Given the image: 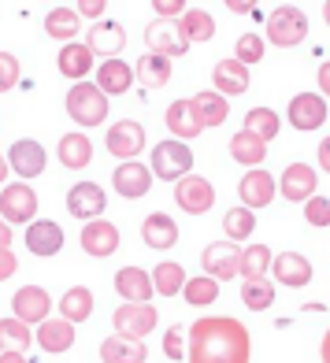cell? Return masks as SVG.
Here are the masks:
<instances>
[{
  "mask_svg": "<svg viewBox=\"0 0 330 363\" xmlns=\"http://www.w3.org/2000/svg\"><path fill=\"white\" fill-rule=\"evenodd\" d=\"M319 93H323V96H330V60H326V63H319Z\"/></svg>",
  "mask_w": 330,
  "mask_h": 363,
  "instance_id": "f5cc1de1",
  "label": "cell"
},
{
  "mask_svg": "<svg viewBox=\"0 0 330 363\" xmlns=\"http://www.w3.org/2000/svg\"><path fill=\"white\" fill-rule=\"evenodd\" d=\"M223 230H226V241H245L256 230V216L249 208H230L223 216Z\"/></svg>",
  "mask_w": 330,
  "mask_h": 363,
  "instance_id": "b9f144b4",
  "label": "cell"
},
{
  "mask_svg": "<svg viewBox=\"0 0 330 363\" xmlns=\"http://www.w3.org/2000/svg\"><path fill=\"white\" fill-rule=\"evenodd\" d=\"M56 156H60L63 167L82 171V167H89V160H93V141L86 134H63L60 145H56Z\"/></svg>",
  "mask_w": 330,
  "mask_h": 363,
  "instance_id": "f546056e",
  "label": "cell"
},
{
  "mask_svg": "<svg viewBox=\"0 0 330 363\" xmlns=\"http://www.w3.org/2000/svg\"><path fill=\"white\" fill-rule=\"evenodd\" d=\"M304 219H308V226H316V230L330 226V196H308L304 201Z\"/></svg>",
  "mask_w": 330,
  "mask_h": 363,
  "instance_id": "f6af8a7d",
  "label": "cell"
},
{
  "mask_svg": "<svg viewBox=\"0 0 330 363\" xmlns=\"http://www.w3.org/2000/svg\"><path fill=\"white\" fill-rule=\"evenodd\" d=\"M148 278H153V289L160 296H175V293H182V286H186L182 263H160V267L148 274Z\"/></svg>",
  "mask_w": 330,
  "mask_h": 363,
  "instance_id": "60d3db41",
  "label": "cell"
},
{
  "mask_svg": "<svg viewBox=\"0 0 330 363\" xmlns=\"http://www.w3.org/2000/svg\"><path fill=\"white\" fill-rule=\"evenodd\" d=\"M30 345H34V334H30V326L19 323V319H0V352H26Z\"/></svg>",
  "mask_w": 330,
  "mask_h": 363,
  "instance_id": "74e56055",
  "label": "cell"
},
{
  "mask_svg": "<svg viewBox=\"0 0 330 363\" xmlns=\"http://www.w3.org/2000/svg\"><path fill=\"white\" fill-rule=\"evenodd\" d=\"M286 123L293 130H301V134H312V130H319L326 123V101L316 93H297L286 108Z\"/></svg>",
  "mask_w": 330,
  "mask_h": 363,
  "instance_id": "9c48e42d",
  "label": "cell"
},
{
  "mask_svg": "<svg viewBox=\"0 0 330 363\" xmlns=\"http://www.w3.org/2000/svg\"><path fill=\"white\" fill-rule=\"evenodd\" d=\"M8 171H15L23 182L26 178H38L45 171V148L38 141H30V138H19L11 148H8Z\"/></svg>",
  "mask_w": 330,
  "mask_h": 363,
  "instance_id": "5bb4252c",
  "label": "cell"
},
{
  "mask_svg": "<svg viewBox=\"0 0 330 363\" xmlns=\"http://www.w3.org/2000/svg\"><path fill=\"white\" fill-rule=\"evenodd\" d=\"M104 145H108V152H111L115 160H123V163H126V160H138V152L145 148V126L134 123V119L111 123Z\"/></svg>",
  "mask_w": 330,
  "mask_h": 363,
  "instance_id": "ba28073f",
  "label": "cell"
},
{
  "mask_svg": "<svg viewBox=\"0 0 330 363\" xmlns=\"http://www.w3.org/2000/svg\"><path fill=\"white\" fill-rule=\"evenodd\" d=\"M201 263H204V274L208 278H216V282H230V278L238 274L241 249H238L234 241H211L208 249H204V256H201Z\"/></svg>",
  "mask_w": 330,
  "mask_h": 363,
  "instance_id": "30bf717a",
  "label": "cell"
},
{
  "mask_svg": "<svg viewBox=\"0 0 330 363\" xmlns=\"http://www.w3.org/2000/svg\"><path fill=\"white\" fill-rule=\"evenodd\" d=\"M148 349L141 341H126V337H104L101 341V359L104 363H145Z\"/></svg>",
  "mask_w": 330,
  "mask_h": 363,
  "instance_id": "1f68e13d",
  "label": "cell"
},
{
  "mask_svg": "<svg viewBox=\"0 0 330 363\" xmlns=\"http://www.w3.org/2000/svg\"><path fill=\"white\" fill-rule=\"evenodd\" d=\"M308 38V15L293 4H282L268 15V41L278 48H293Z\"/></svg>",
  "mask_w": 330,
  "mask_h": 363,
  "instance_id": "277c9868",
  "label": "cell"
},
{
  "mask_svg": "<svg viewBox=\"0 0 330 363\" xmlns=\"http://www.w3.org/2000/svg\"><path fill=\"white\" fill-rule=\"evenodd\" d=\"M86 48L93 56H104V60H115L126 48V30L119 23H93L89 34H86Z\"/></svg>",
  "mask_w": 330,
  "mask_h": 363,
  "instance_id": "9a60e30c",
  "label": "cell"
},
{
  "mask_svg": "<svg viewBox=\"0 0 330 363\" xmlns=\"http://www.w3.org/2000/svg\"><path fill=\"white\" fill-rule=\"evenodd\" d=\"M156 308L153 304H123L115 308L111 326H115V337H126V341H145L148 334L156 330Z\"/></svg>",
  "mask_w": 330,
  "mask_h": 363,
  "instance_id": "5b68a950",
  "label": "cell"
},
{
  "mask_svg": "<svg viewBox=\"0 0 330 363\" xmlns=\"http://www.w3.org/2000/svg\"><path fill=\"white\" fill-rule=\"evenodd\" d=\"M141 241L156 252H167V249L178 245V223L167 216V211H153L141 226Z\"/></svg>",
  "mask_w": 330,
  "mask_h": 363,
  "instance_id": "44dd1931",
  "label": "cell"
},
{
  "mask_svg": "<svg viewBox=\"0 0 330 363\" xmlns=\"http://www.w3.org/2000/svg\"><path fill=\"white\" fill-rule=\"evenodd\" d=\"M323 19H326V26H330V0H326V4H323Z\"/></svg>",
  "mask_w": 330,
  "mask_h": 363,
  "instance_id": "91938a15",
  "label": "cell"
},
{
  "mask_svg": "<svg viewBox=\"0 0 330 363\" xmlns=\"http://www.w3.org/2000/svg\"><path fill=\"white\" fill-rule=\"evenodd\" d=\"M104 8H108V0H78V19H101L104 15Z\"/></svg>",
  "mask_w": 330,
  "mask_h": 363,
  "instance_id": "681fc988",
  "label": "cell"
},
{
  "mask_svg": "<svg viewBox=\"0 0 330 363\" xmlns=\"http://www.w3.org/2000/svg\"><path fill=\"white\" fill-rule=\"evenodd\" d=\"M230 156H234L241 167H260V163L268 160V145L256 141L253 134H245V130H241V134L230 138Z\"/></svg>",
  "mask_w": 330,
  "mask_h": 363,
  "instance_id": "e575fe53",
  "label": "cell"
},
{
  "mask_svg": "<svg viewBox=\"0 0 330 363\" xmlns=\"http://www.w3.org/2000/svg\"><path fill=\"white\" fill-rule=\"evenodd\" d=\"M193 152L186 141H160L153 148V160H148V171H153V178H163V182H178L193 174Z\"/></svg>",
  "mask_w": 330,
  "mask_h": 363,
  "instance_id": "3957f363",
  "label": "cell"
},
{
  "mask_svg": "<svg viewBox=\"0 0 330 363\" xmlns=\"http://www.w3.org/2000/svg\"><path fill=\"white\" fill-rule=\"evenodd\" d=\"M186 330L182 326H167V337H163V356L167 359H182L186 356Z\"/></svg>",
  "mask_w": 330,
  "mask_h": 363,
  "instance_id": "7dc6e473",
  "label": "cell"
},
{
  "mask_svg": "<svg viewBox=\"0 0 330 363\" xmlns=\"http://www.w3.org/2000/svg\"><path fill=\"white\" fill-rule=\"evenodd\" d=\"M138 82L141 86H148V89H156V86H163V82L171 78V60L167 56H156V52H145L141 60H138Z\"/></svg>",
  "mask_w": 330,
  "mask_h": 363,
  "instance_id": "f35d334b",
  "label": "cell"
},
{
  "mask_svg": "<svg viewBox=\"0 0 330 363\" xmlns=\"http://www.w3.org/2000/svg\"><path fill=\"white\" fill-rule=\"evenodd\" d=\"M130 86H134V67H130V63H123L119 56L104 60L101 67H97V89H101L104 96H119V93H126Z\"/></svg>",
  "mask_w": 330,
  "mask_h": 363,
  "instance_id": "cb8c5ba5",
  "label": "cell"
},
{
  "mask_svg": "<svg viewBox=\"0 0 330 363\" xmlns=\"http://www.w3.org/2000/svg\"><path fill=\"white\" fill-rule=\"evenodd\" d=\"M271 271V249L268 245H249V249H241V263H238V274L245 282H256Z\"/></svg>",
  "mask_w": 330,
  "mask_h": 363,
  "instance_id": "8d00e7d4",
  "label": "cell"
},
{
  "mask_svg": "<svg viewBox=\"0 0 330 363\" xmlns=\"http://www.w3.org/2000/svg\"><path fill=\"white\" fill-rule=\"evenodd\" d=\"M319 167L330 174V138H323V141H319Z\"/></svg>",
  "mask_w": 330,
  "mask_h": 363,
  "instance_id": "db71d44e",
  "label": "cell"
},
{
  "mask_svg": "<svg viewBox=\"0 0 330 363\" xmlns=\"http://www.w3.org/2000/svg\"><path fill=\"white\" fill-rule=\"evenodd\" d=\"M145 45L153 48L156 56H167V60L189 52V45H186L182 38H178V26H175V23H167V19L148 23V30H145Z\"/></svg>",
  "mask_w": 330,
  "mask_h": 363,
  "instance_id": "d6986e66",
  "label": "cell"
},
{
  "mask_svg": "<svg viewBox=\"0 0 330 363\" xmlns=\"http://www.w3.org/2000/svg\"><path fill=\"white\" fill-rule=\"evenodd\" d=\"M8 245H11V226H8L4 219H0V252H4Z\"/></svg>",
  "mask_w": 330,
  "mask_h": 363,
  "instance_id": "11a10c76",
  "label": "cell"
},
{
  "mask_svg": "<svg viewBox=\"0 0 330 363\" xmlns=\"http://www.w3.org/2000/svg\"><path fill=\"white\" fill-rule=\"evenodd\" d=\"M182 296H186V304H193V308H208V304L219 301V282H216V278H208V274L186 278Z\"/></svg>",
  "mask_w": 330,
  "mask_h": 363,
  "instance_id": "ab89813d",
  "label": "cell"
},
{
  "mask_svg": "<svg viewBox=\"0 0 330 363\" xmlns=\"http://www.w3.org/2000/svg\"><path fill=\"white\" fill-rule=\"evenodd\" d=\"M211 82H216V89L211 93H219V96H241L245 89H249V67H241V63L230 56V60H219L216 63V71H211Z\"/></svg>",
  "mask_w": 330,
  "mask_h": 363,
  "instance_id": "7402d4cb",
  "label": "cell"
},
{
  "mask_svg": "<svg viewBox=\"0 0 330 363\" xmlns=\"http://www.w3.org/2000/svg\"><path fill=\"white\" fill-rule=\"evenodd\" d=\"M249 330L230 315H204L189 326L186 363H249Z\"/></svg>",
  "mask_w": 330,
  "mask_h": 363,
  "instance_id": "6da1fadb",
  "label": "cell"
},
{
  "mask_svg": "<svg viewBox=\"0 0 330 363\" xmlns=\"http://www.w3.org/2000/svg\"><path fill=\"white\" fill-rule=\"evenodd\" d=\"M111 186H115L119 196H126V201H141V196L153 189V171H148L145 163H138V160H126V163L115 167Z\"/></svg>",
  "mask_w": 330,
  "mask_h": 363,
  "instance_id": "8fae6325",
  "label": "cell"
},
{
  "mask_svg": "<svg viewBox=\"0 0 330 363\" xmlns=\"http://www.w3.org/2000/svg\"><path fill=\"white\" fill-rule=\"evenodd\" d=\"M34 341L41 345L45 352L60 356V352H67L71 345H75V326H71L67 319H45V323H38Z\"/></svg>",
  "mask_w": 330,
  "mask_h": 363,
  "instance_id": "d4e9b609",
  "label": "cell"
},
{
  "mask_svg": "<svg viewBox=\"0 0 330 363\" xmlns=\"http://www.w3.org/2000/svg\"><path fill=\"white\" fill-rule=\"evenodd\" d=\"M4 178H8V160L0 156V182H4Z\"/></svg>",
  "mask_w": 330,
  "mask_h": 363,
  "instance_id": "680465c9",
  "label": "cell"
},
{
  "mask_svg": "<svg viewBox=\"0 0 330 363\" xmlns=\"http://www.w3.org/2000/svg\"><path fill=\"white\" fill-rule=\"evenodd\" d=\"M167 130L175 134V141H189V138H201V123H197V111L189 101H175L167 108Z\"/></svg>",
  "mask_w": 330,
  "mask_h": 363,
  "instance_id": "4dcf8cb0",
  "label": "cell"
},
{
  "mask_svg": "<svg viewBox=\"0 0 330 363\" xmlns=\"http://www.w3.org/2000/svg\"><path fill=\"white\" fill-rule=\"evenodd\" d=\"M275 189H278V182L268 174V171H260V167H253L249 174H245L241 182H238V193H241V208H268L271 201H275Z\"/></svg>",
  "mask_w": 330,
  "mask_h": 363,
  "instance_id": "ac0fdd59",
  "label": "cell"
},
{
  "mask_svg": "<svg viewBox=\"0 0 330 363\" xmlns=\"http://www.w3.org/2000/svg\"><path fill=\"white\" fill-rule=\"evenodd\" d=\"M56 67H60V74L63 78H86L89 71H93V52H89V48H86V41H67V45H63L60 48V60H56Z\"/></svg>",
  "mask_w": 330,
  "mask_h": 363,
  "instance_id": "83f0119b",
  "label": "cell"
},
{
  "mask_svg": "<svg viewBox=\"0 0 330 363\" xmlns=\"http://www.w3.org/2000/svg\"><path fill=\"white\" fill-rule=\"evenodd\" d=\"M11 311H15V319H19V323L34 326V323H45L48 319L53 301H48V293L41 286H23L19 293L11 296Z\"/></svg>",
  "mask_w": 330,
  "mask_h": 363,
  "instance_id": "4fadbf2b",
  "label": "cell"
},
{
  "mask_svg": "<svg viewBox=\"0 0 330 363\" xmlns=\"http://www.w3.org/2000/svg\"><path fill=\"white\" fill-rule=\"evenodd\" d=\"M223 4H226V11H234V15H249V11H256L260 0H223Z\"/></svg>",
  "mask_w": 330,
  "mask_h": 363,
  "instance_id": "816d5d0a",
  "label": "cell"
},
{
  "mask_svg": "<svg viewBox=\"0 0 330 363\" xmlns=\"http://www.w3.org/2000/svg\"><path fill=\"white\" fill-rule=\"evenodd\" d=\"M115 293L123 296L126 304H148V296H153V278H148V271L141 267H123L119 274H115Z\"/></svg>",
  "mask_w": 330,
  "mask_h": 363,
  "instance_id": "603a6c76",
  "label": "cell"
},
{
  "mask_svg": "<svg viewBox=\"0 0 330 363\" xmlns=\"http://www.w3.org/2000/svg\"><path fill=\"white\" fill-rule=\"evenodd\" d=\"M0 219L4 223H34L38 219V193L26 182H11L0 189Z\"/></svg>",
  "mask_w": 330,
  "mask_h": 363,
  "instance_id": "8992f818",
  "label": "cell"
},
{
  "mask_svg": "<svg viewBox=\"0 0 330 363\" xmlns=\"http://www.w3.org/2000/svg\"><path fill=\"white\" fill-rule=\"evenodd\" d=\"M271 274L278 286L286 289H301L312 282V263L301 252H282V256H271Z\"/></svg>",
  "mask_w": 330,
  "mask_h": 363,
  "instance_id": "2e32d148",
  "label": "cell"
},
{
  "mask_svg": "<svg viewBox=\"0 0 330 363\" xmlns=\"http://www.w3.org/2000/svg\"><path fill=\"white\" fill-rule=\"evenodd\" d=\"M104 208H108V196H104V189L97 186V182H78V186L67 189V211L75 219H89L93 223Z\"/></svg>",
  "mask_w": 330,
  "mask_h": 363,
  "instance_id": "7c38bea8",
  "label": "cell"
},
{
  "mask_svg": "<svg viewBox=\"0 0 330 363\" xmlns=\"http://www.w3.org/2000/svg\"><path fill=\"white\" fill-rule=\"evenodd\" d=\"M15 267H19V259L4 249V252H0V282H8V278L15 274Z\"/></svg>",
  "mask_w": 330,
  "mask_h": 363,
  "instance_id": "f907efd6",
  "label": "cell"
},
{
  "mask_svg": "<svg viewBox=\"0 0 330 363\" xmlns=\"http://www.w3.org/2000/svg\"><path fill=\"white\" fill-rule=\"evenodd\" d=\"M153 11L160 15V19H178V15L186 11V0H153Z\"/></svg>",
  "mask_w": 330,
  "mask_h": 363,
  "instance_id": "c3c4849f",
  "label": "cell"
},
{
  "mask_svg": "<svg viewBox=\"0 0 330 363\" xmlns=\"http://www.w3.org/2000/svg\"><path fill=\"white\" fill-rule=\"evenodd\" d=\"M67 115L78 126H101L108 119V96L93 86V82H75L67 89Z\"/></svg>",
  "mask_w": 330,
  "mask_h": 363,
  "instance_id": "7a4b0ae2",
  "label": "cell"
},
{
  "mask_svg": "<svg viewBox=\"0 0 330 363\" xmlns=\"http://www.w3.org/2000/svg\"><path fill=\"white\" fill-rule=\"evenodd\" d=\"M78 26H82V19H78L75 8H53V11H48V19H45V34L56 38V41H75Z\"/></svg>",
  "mask_w": 330,
  "mask_h": 363,
  "instance_id": "d590c367",
  "label": "cell"
},
{
  "mask_svg": "<svg viewBox=\"0 0 330 363\" xmlns=\"http://www.w3.org/2000/svg\"><path fill=\"white\" fill-rule=\"evenodd\" d=\"M278 189H282L286 201H308V196H316V171L308 163H293V167H286Z\"/></svg>",
  "mask_w": 330,
  "mask_h": 363,
  "instance_id": "4316f807",
  "label": "cell"
},
{
  "mask_svg": "<svg viewBox=\"0 0 330 363\" xmlns=\"http://www.w3.org/2000/svg\"><path fill=\"white\" fill-rule=\"evenodd\" d=\"M0 363H26L23 352H0Z\"/></svg>",
  "mask_w": 330,
  "mask_h": 363,
  "instance_id": "9f6ffc18",
  "label": "cell"
},
{
  "mask_svg": "<svg viewBox=\"0 0 330 363\" xmlns=\"http://www.w3.org/2000/svg\"><path fill=\"white\" fill-rule=\"evenodd\" d=\"M82 249H86V256H97V259L111 256L119 249V226H111L108 219H93L82 230Z\"/></svg>",
  "mask_w": 330,
  "mask_h": 363,
  "instance_id": "ffe728a7",
  "label": "cell"
},
{
  "mask_svg": "<svg viewBox=\"0 0 330 363\" xmlns=\"http://www.w3.org/2000/svg\"><path fill=\"white\" fill-rule=\"evenodd\" d=\"M241 304L249 311H268L275 304V286L268 278H256V282H245L241 286Z\"/></svg>",
  "mask_w": 330,
  "mask_h": 363,
  "instance_id": "7bdbcfd3",
  "label": "cell"
},
{
  "mask_svg": "<svg viewBox=\"0 0 330 363\" xmlns=\"http://www.w3.org/2000/svg\"><path fill=\"white\" fill-rule=\"evenodd\" d=\"M60 315L67 319L71 326L75 323H86L93 315V293L86 286H71L67 293L60 296Z\"/></svg>",
  "mask_w": 330,
  "mask_h": 363,
  "instance_id": "d6a6232c",
  "label": "cell"
},
{
  "mask_svg": "<svg viewBox=\"0 0 330 363\" xmlns=\"http://www.w3.org/2000/svg\"><path fill=\"white\" fill-rule=\"evenodd\" d=\"M178 38H182L186 45H193V41H211L216 38V19H211L208 11H201V8H186L182 15H178Z\"/></svg>",
  "mask_w": 330,
  "mask_h": 363,
  "instance_id": "484cf974",
  "label": "cell"
},
{
  "mask_svg": "<svg viewBox=\"0 0 330 363\" xmlns=\"http://www.w3.org/2000/svg\"><path fill=\"white\" fill-rule=\"evenodd\" d=\"M15 82H19V60L11 52H0V93L15 89Z\"/></svg>",
  "mask_w": 330,
  "mask_h": 363,
  "instance_id": "bcb514c9",
  "label": "cell"
},
{
  "mask_svg": "<svg viewBox=\"0 0 330 363\" xmlns=\"http://www.w3.org/2000/svg\"><path fill=\"white\" fill-rule=\"evenodd\" d=\"M319 352H323V363H330V330L323 334V349H319Z\"/></svg>",
  "mask_w": 330,
  "mask_h": 363,
  "instance_id": "6f0895ef",
  "label": "cell"
},
{
  "mask_svg": "<svg viewBox=\"0 0 330 363\" xmlns=\"http://www.w3.org/2000/svg\"><path fill=\"white\" fill-rule=\"evenodd\" d=\"M234 60L241 63V67L260 63V60H263V38H260V34H241L238 45H234Z\"/></svg>",
  "mask_w": 330,
  "mask_h": 363,
  "instance_id": "ee69618b",
  "label": "cell"
},
{
  "mask_svg": "<svg viewBox=\"0 0 330 363\" xmlns=\"http://www.w3.org/2000/svg\"><path fill=\"white\" fill-rule=\"evenodd\" d=\"M189 104H193V111H197V123H201V130H208V126H223V123H226V115H230L226 96L211 93V89L189 96Z\"/></svg>",
  "mask_w": 330,
  "mask_h": 363,
  "instance_id": "f1b7e54d",
  "label": "cell"
},
{
  "mask_svg": "<svg viewBox=\"0 0 330 363\" xmlns=\"http://www.w3.org/2000/svg\"><path fill=\"white\" fill-rule=\"evenodd\" d=\"M278 126H282V119H278L271 108H249L245 111V134H253L263 145H268L271 138H278Z\"/></svg>",
  "mask_w": 330,
  "mask_h": 363,
  "instance_id": "836d02e7",
  "label": "cell"
},
{
  "mask_svg": "<svg viewBox=\"0 0 330 363\" xmlns=\"http://www.w3.org/2000/svg\"><path fill=\"white\" fill-rule=\"evenodd\" d=\"M26 249L34 256H41V259L56 256L63 249V226L53 223V219H34L26 226Z\"/></svg>",
  "mask_w": 330,
  "mask_h": 363,
  "instance_id": "e0dca14e",
  "label": "cell"
},
{
  "mask_svg": "<svg viewBox=\"0 0 330 363\" xmlns=\"http://www.w3.org/2000/svg\"><path fill=\"white\" fill-rule=\"evenodd\" d=\"M175 201L182 211H189V216H204V211H211V204H216V189H211V182L201 178V174H186L175 182Z\"/></svg>",
  "mask_w": 330,
  "mask_h": 363,
  "instance_id": "52a82bcc",
  "label": "cell"
}]
</instances>
